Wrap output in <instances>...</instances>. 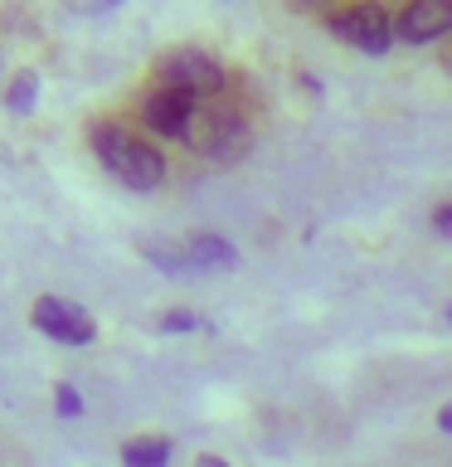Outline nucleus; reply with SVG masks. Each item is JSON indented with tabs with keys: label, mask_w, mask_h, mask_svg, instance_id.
<instances>
[{
	"label": "nucleus",
	"mask_w": 452,
	"mask_h": 467,
	"mask_svg": "<svg viewBox=\"0 0 452 467\" xmlns=\"http://www.w3.org/2000/svg\"><path fill=\"white\" fill-rule=\"evenodd\" d=\"M87 141H93V156L102 161V171L117 175L127 190H156L160 181H166V156H160L151 141L131 137L127 127L93 122L87 127Z\"/></svg>",
	"instance_id": "f257e3e1"
},
{
	"label": "nucleus",
	"mask_w": 452,
	"mask_h": 467,
	"mask_svg": "<svg viewBox=\"0 0 452 467\" xmlns=\"http://www.w3.org/2000/svg\"><path fill=\"white\" fill-rule=\"evenodd\" d=\"M185 146L200 161H219V166H229V161H239L248 146H253V131H248L239 108H229L224 98H210V102H200V108H195V117H190Z\"/></svg>",
	"instance_id": "f03ea898"
},
{
	"label": "nucleus",
	"mask_w": 452,
	"mask_h": 467,
	"mask_svg": "<svg viewBox=\"0 0 452 467\" xmlns=\"http://www.w3.org/2000/svg\"><path fill=\"white\" fill-rule=\"evenodd\" d=\"M156 83L190 93L195 102H210V98H224V64L204 49H170L156 58Z\"/></svg>",
	"instance_id": "7ed1b4c3"
},
{
	"label": "nucleus",
	"mask_w": 452,
	"mask_h": 467,
	"mask_svg": "<svg viewBox=\"0 0 452 467\" xmlns=\"http://www.w3.org/2000/svg\"><path fill=\"white\" fill-rule=\"evenodd\" d=\"M331 35L345 39L350 49H365V54H389L394 39H399V29H394V20L385 15V5H350L341 15H331Z\"/></svg>",
	"instance_id": "20e7f679"
},
{
	"label": "nucleus",
	"mask_w": 452,
	"mask_h": 467,
	"mask_svg": "<svg viewBox=\"0 0 452 467\" xmlns=\"http://www.w3.org/2000/svg\"><path fill=\"white\" fill-rule=\"evenodd\" d=\"M29 321H35V331H44L49 341H64V346H93V336H98L93 317L68 297H39Z\"/></svg>",
	"instance_id": "39448f33"
},
{
	"label": "nucleus",
	"mask_w": 452,
	"mask_h": 467,
	"mask_svg": "<svg viewBox=\"0 0 452 467\" xmlns=\"http://www.w3.org/2000/svg\"><path fill=\"white\" fill-rule=\"evenodd\" d=\"M195 108H200V102L190 98V93H175V88H160V83H156L151 93L141 98V127H146V131H156V137L185 141Z\"/></svg>",
	"instance_id": "423d86ee"
},
{
	"label": "nucleus",
	"mask_w": 452,
	"mask_h": 467,
	"mask_svg": "<svg viewBox=\"0 0 452 467\" xmlns=\"http://www.w3.org/2000/svg\"><path fill=\"white\" fill-rule=\"evenodd\" d=\"M404 44H433L452 35V0H408L404 15L394 20Z\"/></svg>",
	"instance_id": "0eeeda50"
},
{
	"label": "nucleus",
	"mask_w": 452,
	"mask_h": 467,
	"mask_svg": "<svg viewBox=\"0 0 452 467\" xmlns=\"http://www.w3.org/2000/svg\"><path fill=\"white\" fill-rule=\"evenodd\" d=\"M185 254H190V268L195 273H224L239 263V254H233L229 239H219V234H190L185 239Z\"/></svg>",
	"instance_id": "6e6552de"
},
{
	"label": "nucleus",
	"mask_w": 452,
	"mask_h": 467,
	"mask_svg": "<svg viewBox=\"0 0 452 467\" xmlns=\"http://www.w3.org/2000/svg\"><path fill=\"white\" fill-rule=\"evenodd\" d=\"M170 462V438H131L122 448V467H166Z\"/></svg>",
	"instance_id": "1a4fd4ad"
},
{
	"label": "nucleus",
	"mask_w": 452,
	"mask_h": 467,
	"mask_svg": "<svg viewBox=\"0 0 452 467\" xmlns=\"http://www.w3.org/2000/svg\"><path fill=\"white\" fill-rule=\"evenodd\" d=\"M35 98H39V73L20 68V73L10 78V88H5V108H10L15 117H29V112H35Z\"/></svg>",
	"instance_id": "9d476101"
},
{
	"label": "nucleus",
	"mask_w": 452,
	"mask_h": 467,
	"mask_svg": "<svg viewBox=\"0 0 452 467\" xmlns=\"http://www.w3.org/2000/svg\"><path fill=\"white\" fill-rule=\"evenodd\" d=\"M141 254H146V263H156L160 273H175V277H185V273H195L190 268V254H185V244H141Z\"/></svg>",
	"instance_id": "9b49d317"
},
{
	"label": "nucleus",
	"mask_w": 452,
	"mask_h": 467,
	"mask_svg": "<svg viewBox=\"0 0 452 467\" xmlns=\"http://www.w3.org/2000/svg\"><path fill=\"white\" fill-rule=\"evenodd\" d=\"M68 15H78V20H93V15H108V10H117L122 0H58Z\"/></svg>",
	"instance_id": "f8f14e48"
},
{
	"label": "nucleus",
	"mask_w": 452,
	"mask_h": 467,
	"mask_svg": "<svg viewBox=\"0 0 452 467\" xmlns=\"http://www.w3.org/2000/svg\"><path fill=\"white\" fill-rule=\"evenodd\" d=\"M156 327H160V331H195V327H200V317L190 312V306H170V312H160Z\"/></svg>",
	"instance_id": "ddd939ff"
},
{
	"label": "nucleus",
	"mask_w": 452,
	"mask_h": 467,
	"mask_svg": "<svg viewBox=\"0 0 452 467\" xmlns=\"http://www.w3.org/2000/svg\"><path fill=\"white\" fill-rule=\"evenodd\" d=\"M54 404H58V414H64V419L83 414V400H78V389H73V385H54Z\"/></svg>",
	"instance_id": "4468645a"
},
{
	"label": "nucleus",
	"mask_w": 452,
	"mask_h": 467,
	"mask_svg": "<svg viewBox=\"0 0 452 467\" xmlns=\"http://www.w3.org/2000/svg\"><path fill=\"white\" fill-rule=\"evenodd\" d=\"M433 229H437V234H447V239H452V200H447V204H437V210H433Z\"/></svg>",
	"instance_id": "2eb2a0df"
},
{
	"label": "nucleus",
	"mask_w": 452,
	"mask_h": 467,
	"mask_svg": "<svg viewBox=\"0 0 452 467\" xmlns=\"http://www.w3.org/2000/svg\"><path fill=\"white\" fill-rule=\"evenodd\" d=\"M437 429H443V433H452V404H443V409H437Z\"/></svg>",
	"instance_id": "dca6fc26"
},
{
	"label": "nucleus",
	"mask_w": 452,
	"mask_h": 467,
	"mask_svg": "<svg viewBox=\"0 0 452 467\" xmlns=\"http://www.w3.org/2000/svg\"><path fill=\"white\" fill-rule=\"evenodd\" d=\"M195 467H229V462H224V458H200Z\"/></svg>",
	"instance_id": "f3484780"
},
{
	"label": "nucleus",
	"mask_w": 452,
	"mask_h": 467,
	"mask_svg": "<svg viewBox=\"0 0 452 467\" xmlns=\"http://www.w3.org/2000/svg\"><path fill=\"white\" fill-rule=\"evenodd\" d=\"M292 5H297V10H312V5H316V0H292Z\"/></svg>",
	"instance_id": "a211bd4d"
},
{
	"label": "nucleus",
	"mask_w": 452,
	"mask_h": 467,
	"mask_svg": "<svg viewBox=\"0 0 452 467\" xmlns=\"http://www.w3.org/2000/svg\"><path fill=\"white\" fill-rule=\"evenodd\" d=\"M447 321H452V306H447Z\"/></svg>",
	"instance_id": "6ab92c4d"
}]
</instances>
